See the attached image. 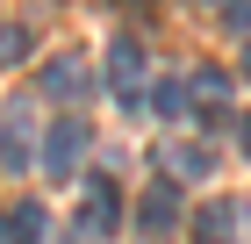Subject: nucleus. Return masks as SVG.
Listing matches in <instances>:
<instances>
[{
  "label": "nucleus",
  "mask_w": 251,
  "mask_h": 244,
  "mask_svg": "<svg viewBox=\"0 0 251 244\" xmlns=\"http://www.w3.org/2000/svg\"><path fill=\"white\" fill-rule=\"evenodd\" d=\"M122 230V201H115V180H108V172H94V180H86V201H79V237H115Z\"/></svg>",
  "instance_id": "1"
},
{
  "label": "nucleus",
  "mask_w": 251,
  "mask_h": 244,
  "mask_svg": "<svg viewBox=\"0 0 251 244\" xmlns=\"http://www.w3.org/2000/svg\"><path fill=\"white\" fill-rule=\"evenodd\" d=\"M79 158H86V122H72V115L50 122V130H43V172H50V180H72Z\"/></svg>",
  "instance_id": "2"
},
{
  "label": "nucleus",
  "mask_w": 251,
  "mask_h": 244,
  "mask_svg": "<svg viewBox=\"0 0 251 244\" xmlns=\"http://www.w3.org/2000/svg\"><path fill=\"white\" fill-rule=\"evenodd\" d=\"M100 79H108V94L115 101H136L144 94V43H108V65H100Z\"/></svg>",
  "instance_id": "3"
},
{
  "label": "nucleus",
  "mask_w": 251,
  "mask_h": 244,
  "mask_svg": "<svg viewBox=\"0 0 251 244\" xmlns=\"http://www.w3.org/2000/svg\"><path fill=\"white\" fill-rule=\"evenodd\" d=\"M86 94V57L79 51H65V57H50L36 72V101H79Z\"/></svg>",
  "instance_id": "4"
},
{
  "label": "nucleus",
  "mask_w": 251,
  "mask_h": 244,
  "mask_svg": "<svg viewBox=\"0 0 251 244\" xmlns=\"http://www.w3.org/2000/svg\"><path fill=\"white\" fill-rule=\"evenodd\" d=\"M173 223H179V187L173 180H151L144 201H136V230H144V237H165Z\"/></svg>",
  "instance_id": "5"
},
{
  "label": "nucleus",
  "mask_w": 251,
  "mask_h": 244,
  "mask_svg": "<svg viewBox=\"0 0 251 244\" xmlns=\"http://www.w3.org/2000/svg\"><path fill=\"white\" fill-rule=\"evenodd\" d=\"M29 101H36V94H29ZM29 101H15L7 122H0V165H7V172H22L29 158H43V151L29 144Z\"/></svg>",
  "instance_id": "6"
},
{
  "label": "nucleus",
  "mask_w": 251,
  "mask_h": 244,
  "mask_svg": "<svg viewBox=\"0 0 251 244\" xmlns=\"http://www.w3.org/2000/svg\"><path fill=\"white\" fill-rule=\"evenodd\" d=\"M187 94H194V108H201V122H208V130H223V122H230V108H223V101H230V79L215 72V65L187 79Z\"/></svg>",
  "instance_id": "7"
},
{
  "label": "nucleus",
  "mask_w": 251,
  "mask_h": 244,
  "mask_svg": "<svg viewBox=\"0 0 251 244\" xmlns=\"http://www.w3.org/2000/svg\"><path fill=\"white\" fill-rule=\"evenodd\" d=\"M244 216H251L244 201H208V216L194 223V244H237V223Z\"/></svg>",
  "instance_id": "8"
},
{
  "label": "nucleus",
  "mask_w": 251,
  "mask_h": 244,
  "mask_svg": "<svg viewBox=\"0 0 251 244\" xmlns=\"http://www.w3.org/2000/svg\"><path fill=\"white\" fill-rule=\"evenodd\" d=\"M50 237V208L43 201H22L15 216H7V244H43Z\"/></svg>",
  "instance_id": "9"
},
{
  "label": "nucleus",
  "mask_w": 251,
  "mask_h": 244,
  "mask_svg": "<svg viewBox=\"0 0 251 244\" xmlns=\"http://www.w3.org/2000/svg\"><path fill=\"white\" fill-rule=\"evenodd\" d=\"M158 158H165V180H194V172H208V158H201V151H158Z\"/></svg>",
  "instance_id": "10"
},
{
  "label": "nucleus",
  "mask_w": 251,
  "mask_h": 244,
  "mask_svg": "<svg viewBox=\"0 0 251 244\" xmlns=\"http://www.w3.org/2000/svg\"><path fill=\"white\" fill-rule=\"evenodd\" d=\"M29 57V29L22 22H0V65H22Z\"/></svg>",
  "instance_id": "11"
},
{
  "label": "nucleus",
  "mask_w": 251,
  "mask_h": 244,
  "mask_svg": "<svg viewBox=\"0 0 251 244\" xmlns=\"http://www.w3.org/2000/svg\"><path fill=\"white\" fill-rule=\"evenodd\" d=\"M151 108L158 115H179V108H187V86H179V79H158V86H151Z\"/></svg>",
  "instance_id": "12"
},
{
  "label": "nucleus",
  "mask_w": 251,
  "mask_h": 244,
  "mask_svg": "<svg viewBox=\"0 0 251 244\" xmlns=\"http://www.w3.org/2000/svg\"><path fill=\"white\" fill-rule=\"evenodd\" d=\"M223 15H230L237 29H251V0H230V7H223Z\"/></svg>",
  "instance_id": "13"
},
{
  "label": "nucleus",
  "mask_w": 251,
  "mask_h": 244,
  "mask_svg": "<svg viewBox=\"0 0 251 244\" xmlns=\"http://www.w3.org/2000/svg\"><path fill=\"white\" fill-rule=\"evenodd\" d=\"M237 144H244V158H251V115H244V122H237Z\"/></svg>",
  "instance_id": "14"
},
{
  "label": "nucleus",
  "mask_w": 251,
  "mask_h": 244,
  "mask_svg": "<svg viewBox=\"0 0 251 244\" xmlns=\"http://www.w3.org/2000/svg\"><path fill=\"white\" fill-rule=\"evenodd\" d=\"M244 72H251V51H244Z\"/></svg>",
  "instance_id": "15"
}]
</instances>
